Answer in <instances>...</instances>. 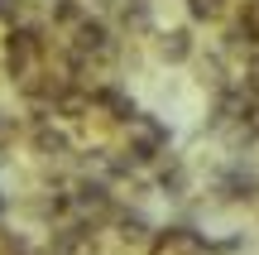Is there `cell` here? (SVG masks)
I'll return each instance as SVG.
<instances>
[{
  "instance_id": "6da1fadb",
  "label": "cell",
  "mask_w": 259,
  "mask_h": 255,
  "mask_svg": "<svg viewBox=\"0 0 259 255\" xmlns=\"http://www.w3.org/2000/svg\"><path fill=\"white\" fill-rule=\"evenodd\" d=\"M168 140H173V130H168V121H158L154 111H139L135 121L125 125V159L135 164V169H149V164L168 159Z\"/></svg>"
},
{
  "instance_id": "7a4b0ae2",
  "label": "cell",
  "mask_w": 259,
  "mask_h": 255,
  "mask_svg": "<svg viewBox=\"0 0 259 255\" xmlns=\"http://www.w3.org/2000/svg\"><path fill=\"white\" fill-rule=\"evenodd\" d=\"M149 236H154V222L144 217V207H125L111 217V241L120 250H149Z\"/></svg>"
},
{
  "instance_id": "3957f363",
  "label": "cell",
  "mask_w": 259,
  "mask_h": 255,
  "mask_svg": "<svg viewBox=\"0 0 259 255\" xmlns=\"http://www.w3.org/2000/svg\"><path fill=\"white\" fill-rule=\"evenodd\" d=\"M154 188H158V198H168V202H187V193H192V164H187L183 154L158 159L154 164Z\"/></svg>"
},
{
  "instance_id": "277c9868",
  "label": "cell",
  "mask_w": 259,
  "mask_h": 255,
  "mask_svg": "<svg viewBox=\"0 0 259 255\" xmlns=\"http://www.w3.org/2000/svg\"><path fill=\"white\" fill-rule=\"evenodd\" d=\"M154 53H158V63H168V67L192 63V58H197V39H192V29L178 24V29H163V34H154Z\"/></svg>"
},
{
  "instance_id": "5b68a950",
  "label": "cell",
  "mask_w": 259,
  "mask_h": 255,
  "mask_svg": "<svg viewBox=\"0 0 259 255\" xmlns=\"http://www.w3.org/2000/svg\"><path fill=\"white\" fill-rule=\"evenodd\" d=\"M29 144H34L38 159H67V154H72V135H67L63 125H53V121L34 125V130H29Z\"/></svg>"
},
{
  "instance_id": "8992f818",
  "label": "cell",
  "mask_w": 259,
  "mask_h": 255,
  "mask_svg": "<svg viewBox=\"0 0 259 255\" xmlns=\"http://www.w3.org/2000/svg\"><path fill=\"white\" fill-rule=\"evenodd\" d=\"M115 19H120V29L130 39H149L154 34V0H125L115 10Z\"/></svg>"
},
{
  "instance_id": "52a82bcc",
  "label": "cell",
  "mask_w": 259,
  "mask_h": 255,
  "mask_svg": "<svg viewBox=\"0 0 259 255\" xmlns=\"http://www.w3.org/2000/svg\"><path fill=\"white\" fill-rule=\"evenodd\" d=\"M48 19L72 34V29H82L92 19V10H87V0H48Z\"/></svg>"
},
{
  "instance_id": "ba28073f",
  "label": "cell",
  "mask_w": 259,
  "mask_h": 255,
  "mask_svg": "<svg viewBox=\"0 0 259 255\" xmlns=\"http://www.w3.org/2000/svg\"><path fill=\"white\" fill-rule=\"evenodd\" d=\"M226 15V0H187V19L192 24H216Z\"/></svg>"
},
{
  "instance_id": "9c48e42d",
  "label": "cell",
  "mask_w": 259,
  "mask_h": 255,
  "mask_svg": "<svg viewBox=\"0 0 259 255\" xmlns=\"http://www.w3.org/2000/svg\"><path fill=\"white\" fill-rule=\"evenodd\" d=\"M235 24H240L245 34L254 39V48H259V0H240V10H235Z\"/></svg>"
},
{
  "instance_id": "30bf717a",
  "label": "cell",
  "mask_w": 259,
  "mask_h": 255,
  "mask_svg": "<svg viewBox=\"0 0 259 255\" xmlns=\"http://www.w3.org/2000/svg\"><path fill=\"white\" fill-rule=\"evenodd\" d=\"M29 19V0H0V24L5 29H19Z\"/></svg>"
}]
</instances>
